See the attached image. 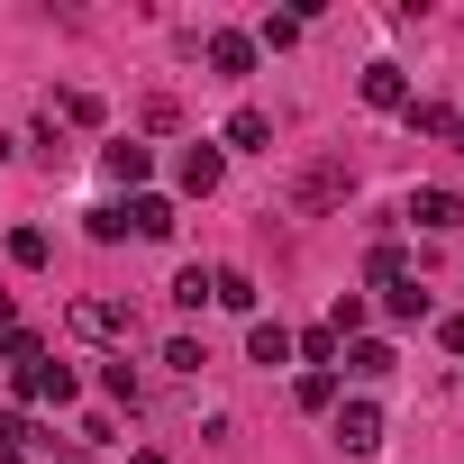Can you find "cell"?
I'll return each mask as SVG.
<instances>
[{"label": "cell", "mask_w": 464, "mask_h": 464, "mask_svg": "<svg viewBox=\"0 0 464 464\" xmlns=\"http://www.w3.org/2000/svg\"><path fill=\"white\" fill-rule=\"evenodd\" d=\"M364 274H373V283H382V292H392V283H410V256H401V246H392V237H382V246H373V256H364Z\"/></svg>", "instance_id": "cell-15"}, {"label": "cell", "mask_w": 464, "mask_h": 464, "mask_svg": "<svg viewBox=\"0 0 464 464\" xmlns=\"http://www.w3.org/2000/svg\"><path fill=\"white\" fill-rule=\"evenodd\" d=\"M227 146H246V155H274V119H265V110H237V119H227Z\"/></svg>", "instance_id": "cell-13"}, {"label": "cell", "mask_w": 464, "mask_h": 464, "mask_svg": "<svg viewBox=\"0 0 464 464\" xmlns=\"http://www.w3.org/2000/svg\"><path fill=\"white\" fill-rule=\"evenodd\" d=\"M73 337H92V346H119V337H137V319H128V301H101V292H82V301H73Z\"/></svg>", "instance_id": "cell-2"}, {"label": "cell", "mask_w": 464, "mask_h": 464, "mask_svg": "<svg viewBox=\"0 0 464 464\" xmlns=\"http://www.w3.org/2000/svg\"><path fill=\"white\" fill-rule=\"evenodd\" d=\"M337 446H346V455H373V446H382V410H373V401H346V410H337Z\"/></svg>", "instance_id": "cell-5"}, {"label": "cell", "mask_w": 464, "mask_h": 464, "mask_svg": "<svg viewBox=\"0 0 464 464\" xmlns=\"http://www.w3.org/2000/svg\"><path fill=\"white\" fill-rule=\"evenodd\" d=\"M101 382H110V401H128V410H137V401H146V382H137V373H128V364H110V373H101Z\"/></svg>", "instance_id": "cell-22"}, {"label": "cell", "mask_w": 464, "mask_h": 464, "mask_svg": "<svg viewBox=\"0 0 464 464\" xmlns=\"http://www.w3.org/2000/svg\"><path fill=\"white\" fill-rule=\"evenodd\" d=\"M337 200H355V164H346V155H319V164L292 173V209H301V218H319V209H337Z\"/></svg>", "instance_id": "cell-1"}, {"label": "cell", "mask_w": 464, "mask_h": 464, "mask_svg": "<svg viewBox=\"0 0 464 464\" xmlns=\"http://www.w3.org/2000/svg\"><path fill=\"white\" fill-rule=\"evenodd\" d=\"M346 373H355V382H382V373H401V355H392L382 337H355V346H346Z\"/></svg>", "instance_id": "cell-9"}, {"label": "cell", "mask_w": 464, "mask_h": 464, "mask_svg": "<svg viewBox=\"0 0 464 464\" xmlns=\"http://www.w3.org/2000/svg\"><path fill=\"white\" fill-rule=\"evenodd\" d=\"M218 173H227V146H182V155H173V182H182L191 200H209Z\"/></svg>", "instance_id": "cell-4"}, {"label": "cell", "mask_w": 464, "mask_h": 464, "mask_svg": "<svg viewBox=\"0 0 464 464\" xmlns=\"http://www.w3.org/2000/svg\"><path fill=\"white\" fill-rule=\"evenodd\" d=\"M173 301H182V310H200V301H209V274H200V265H182V274H173Z\"/></svg>", "instance_id": "cell-20"}, {"label": "cell", "mask_w": 464, "mask_h": 464, "mask_svg": "<svg viewBox=\"0 0 464 464\" xmlns=\"http://www.w3.org/2000/svg\"><path fill=\"white\" fill-rule=\"evenodd\" d=\"M128 227H137V237H173V200H155V191H128Z\"/></svg>", "instance_id": "cell-10"}, {"label": "cell", "mask_w": 464, "mask_h": 464, "mask_svg": "<svg viewBox=\"0 0 464 464\" xmlns=\"http://www.w3.org/2000/svg\"><path fill=\"white\" fill-rule=\"evenodd\" d=\"M382 310L410 328V319H428V292H419V283H392V292H382Z\"/></svg>", "instance_id": "cell-17"}, {"label": "cell", "mask_w": 464, "mask_h": 464, "mask_svg": "<svg viewBox=\"0 0 464 464\" xmlns=\"http://www.w3.org/2000/svg\"><path fill=\"white\" fill-rule=\"evenodd\" d=\"M92 237H101V246H119V237H128V209H119V200H110V209H92Z\"/></svg>", "instance_id": "cell-21"}, {"label": "cell", "mask_w": 464, "mask_h": 464, "mask_svg": "<svg viewBox=\"0 0 464 464\" xmlns=\"http://www.w3.org/2000/svg\"><path fill=\"white\" fill-rule=\"evenodd\" d=\"M46 119H73V128H101V101L92 92H55V110Z\"/></svg>", "instance_id": "cell-16"}, {"label": "cell", "mask_w": 464, "mask_h": 464, "mask_svg": "<svg viewBox=\"0 0 464 464\" xmlns=\"http://www.w3.org/2000/svg\"><path fill=\"white\" fill-rule=\"evenodd\" d=\"M410 227H428V237L464 227V191H446V182H419V191H410Z\"/></svg>", "instance_id": "cell-3"}, {"label": "cell", "mask_w": 464, "mask_h": 464, "mask_svg": "<svg viewBox=\"0 0 464 464\" xmlns=\"http://www.w3.org/2000/svg\"><path fill=\"white\" fill-rule=\"evenodd\" d=\"M364 110H410V82H401V64H364Z\"/></svg>", "instance_id": "cell-8"}, {"label": "cell", "mask_w": 464, "mask_h": 464, "mask_svg": "<svg viewBox=\"0 0 464 464\" xmlns=\"http://www.w3.org/2000/svg\"><path fill=\"white\" fill-rule=\"evenodd\" d=\"M209 301H218V310H256V274L218 265V274H209Z\"/></svg>", "instance_id": "cell-12"}, {"label": "cell", "mask_w": 464, "mask_h": 464, "mask_svg": "<svg viewBox=\"0 0 464 464\" xmlns=\"http://www.w3.org/2000/svg\"><path fill=\"white\" fill-rule=\"evenodd\" d=\"M10 265H28V274L46 265V227H10Z\"/></svg>", "instance_id": "cell-19"}, {"label": "cell", "mask_w": 464, "mask_h": 464, "mask_svg": "<svg viewBox=\"0 0 464 464\" xmlns=\"http://www.w3.org/2000/svg\"><path fill=\"white\" fill-rule=\"evenodd\" d=\"M101 173H110V182H128V191H137V182H146V173H155V155H146V146H110V155H101Z\"/></svg>", "instance_id": "cell-14"}, {"label": "cell", "mask_w": 464, "mask_h": 464, "mask_svg": "<svg viewBox=\"0 0 464 464\" xmlns=\"http://www.w3.org/2000/svg\"><path fill=\"white\" fill-rule=\"evenodd\" d=\"M0 446H28V419H19L10 401H0Z\"/></svg>", "instance_id": "cell-23"}, {"label": "cell", "mask_w": 464, "mask_h": 464, "mask_svg": "<svg viewBox=\"0 0 464 464\" xmlns=\"http://www.w3.org/2000/svg\"><path fill=\"white\" fill-rule=\"evenodd\" d=\"M246 355H256V364H292V328H283V319H256V328H246Z\"/></svg>", "instance_id": "cell-11"}, {"label": "cell", "mask_w": 464, "mask_h": 464, "mask_svg": "<svg viewBox=\"0 0 464 464\" xmlns=\"http://www.w3.org/2000/svg\"><path fill=\"white\" fill-rule=\"evenodd\" d=\"M0 464H19V446H0Z\"/></svg>", "instance_id": "cell-26"}, {"label": "cell", "mask_w": 464, "mask_h": 464, "mask_svg": "<svg viewBox=\"0 0 464 464\" xmlns=\"http://www.w3.org/2000/svg\"><path fill=\"white\" fill-rule=\"evenodd\" d=\"M292 401H301V410H337V373H301Z\"/></svg>", "instance_id": "cell-18"}, {"label": "cell", "mask_w": 464, "mask_h": 464, "mask_svg": "<svg viewBox=\"0 0 464 464\" xmlns=\"http://www.w3.org/2000/svg\"><path fill=\"white\" fill-rule=\"evenodd\" d=\"M19 401H55V410H64V401H73V373L37 355V364H19Z\"/></svg>", "instance_id": "cell-7"}, {"label": "cell", "mask_w": 464, "mask_h": 464, "mask_svg": "<svg viewBox=\"0 0 464 464\" xmlns=\"http://www.w3.org/2000/svg\"><path fill=\"white\" fill-rule=\"evenodd\" d=\"M0 328H10V292H0Z\"/></svg>", "instance_id": "cell-25"}, {"label": "cell", "mask_w": 464, "mask_h": 464, "mask_svg": "<svg viewBox=\"0 0 464 464\" xmlns=\"http://www.w3.org/2000/svg\"><path fill=\"white\" fill-rule=\"evenodd\" d=\"M209 73L246 82V73H256V37H246V28H218V37H209Z\"/></svg>", "instance_id": "cell-6"}, {"label": "cell", "mask_w": 464, "mask_h": 464, "mask_svg": "<svg viewBox=\"0 0 464 464\" xmlns=\"http://www.w3.org/2000/svg\"><path fill=\"white\" fill-rule=\"evenodd\" d=\"M437 337H446V355H464V319H437Z\"/></svg>", "instance_id": "cell-24"}]
</instances>
